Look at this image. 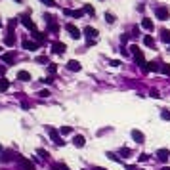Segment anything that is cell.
<instances>
[{
  "label": "cell",
  "mask_w": 170,
  "mask_h": 170,
  "mask_svg": "<svg viewBox=\"0 0 170 170\" xmlns=\"http://www.w3.org/2000/svg\"><path fill=\"white\" fill-rule=\"evenodd\" d=\"M130 50H132V56H134V59H136V63H138L139 67H143L145 63H147V61H145V57H143V52L139 50V48H138L136 44L130 46Z\"/></svg>",
  "instance_id": "cell-1"
},
{
  "label": "cell",
  "mask_w": 170,
  "mask_h": 170,
  "mask_svg": "<svg viewBox=\"0 0 170 170\" xmlns=\"http://www.w3.org/2000/svg\"><path fill=\"white\" fill-rule=\"evenodd\" d=\"M48 134H50L52 141H54L56 145H59V147H61V145H65V141L61 139V136H59V132H57V130L54 128V126H48Z\"/></svg>",
  "instance_id": "cell-2"
},
{
  "label": "cell",
  "mask_w": 170,
  "mask_h": 170,
  "mask_svg": "<svg viewBox=\"0 0 170 170\" xmlns=\"http://www.w3.org/2000/svg\"><path fill=\"white\" fill-rule=\"evenodd\" d=\"M84 35H86L88 44H96V40H98V31H96L94 27H86V29H84Z\"/></svg>",
  "instance_id": "cell-3"
},
{
  "label": "cell",
  "mask_w": 170,
  "mask_h": 170,
  "mask_svg": "<svg viewBox=\"0 0 170 170\" xmlns=\"http://www.w3.org/2000/svg\"><path fill=\"white\" fill-rule=\"evenodd\" d=\"M155 15H157V19H161V21H166V19L170 17V10L166 6H159L157 10H155Z\"/></svg>",
  "instance_id": "cell-4"
},
{
  "label": "cell",
  "mask_w": 170,
  "mask_h": 170,
  "mask_svg": "<svg viewBox=\"0 0 170 170\" xmlns=\"http://www.w3.org/2000/svg\"><path fill=\"white\" fill-rule=\"evenodd\" d=\"M65 29H67V33L71 35V38H75V40H78V38L82 37L80 31H78V29H76V27L73 25V23H67V25H65Z\"/></svg>",
  "instance_id": "cell-5"
},
{
  "label": "cell",
  "mask_w": 170,
  "mask_h": 170,
  "mask_svg": "<svg viewBox=\"0 0 170 170\" xmlns=\"http://www.w3.org/2000/svg\"><path fill=\"white\" fill-rule=\"evenodd\" d=\"M17 163L21 164V168H23V170H35V164H33L29 159H25V157H19Z\"/></svg>",
  "instance_id": "cell-6"
},
{
  "label": "cell",
  "mask_w": 170,
  "mask_h": 170,
  "mask_svg": "<svg viewBox=\"0 0 170 170\" xmlns=\"http://www.w3.org/2000/svg\"><path fill=\"white\" fill-rule=\"evenodd\" d=\"M155 155H157V159H159V161H163V163L170 159V151H168V149H164V147H163V149H157Z\"/></svg>",
  "instance_id": "cell-7"
},
{
  "label": "cell",
  "mask_w": 170,
  "mask_h": 170,
  "mask_svg": "<svg viewBox=\"0 0 170 170\" xmlns=\"http://www.w3.org/2000/svg\"><path fill=\"white\" fill-rule=\"evenodd\" d=\"M65 50H67V46L63 44V42H54L52 44V52L54 54H65Z\"/></svg>",
  "instance_id": "cell-8"
},
{
  "label": "cell",
  "mask_w": 170,
  "mask_h": 170,
  "mask_svg": "<svg viewBox=\"0 0 170 170\" xmlns=\"http://www.w3.org/2000/svg\"><path fill=\"white\" fill-rule=\"evenodd\" d=\"M23 50H29V52L38 50V42H33V40H23Z\"/></svg>",
  "instance_id": "cell-9"
},
{
  "label": "cell",
  "mask_w": 170,
  "mask_h": 170,
  "mask_svg": "<svg viewBox=\"0 0 170 170\" xmlns=\"http://www.w3.org/2000/svg\"><path fill=\"white\" fill-rule=\"evenodd\" d=\"M67 69H69V71H75V73H78V71L82 69V65L76 61V59H71V61H67Z\"/></svg>",
  "instance_id": "cell-10"
},
{
  "label": "cell",
  "mask_w": 170,
  "mask_h": 170,
  "mask_svg": "<svg viewBox=\"0 0 170 170\" xmlns=\"http://www.w3.org/2000/svg\"><path fill=\"white\" fill-rule=\"evenodd\" d=\"M132 138H134V141H136V143H143V141H145L143 132H139V130H132Z\"/></svg>",
  "instance_id": "cell-11"
},
{
  "label": "cell",
  "mask_w": 170,
  "mask_h": 170,
  "mask_svg": "<svg viewBox=\"0 0 170 170\" xmlns=\"http://www.w3.org/2000/svg\"><path fill=\"white\" fill-rule=\"evenodd\" d=\"M17 80H23V82H29L31 80V73L29 71H17Z\"/></svg>",
  "instance_id": "cell-12"
},
{
  "label": "cell",
  "mask_w": 170,
  "mask_h": 170,
  "mask_svg": "<svg viewBox=\"0 0 170 170\" xmlns=\"http://www.w3.org/2000/svg\"><path fill=\"white\" fill-rule=\"evenodd\" d=\"M84 13H86L84 10H76V12L75 10H65V15H71V17H82Z\"/></svg>",
  "instance_id": "cell-13"
},
{
  "label": "cell",
  "mask_w": 170,
  "mask_h": 170,
  "mask_svg": "<svg viewBox=\"0 0 170 170\" xmlns=\"http://www.w3.org/2000/svg\"><path fill=\"white\" fill-rule=\"evenodd\" d=\"M21 23H23V25H25L27 29H31L33 33L37 31V25H35V23H33V21H31V19H29V17H23V19H21Z\"/></svg>",
  "instance_id": "cell-14"
},
{
  "label": "cell",
  "mask_w": 170,
  "mask_h": 170,
  "mask_svg": "<svg viewBox=\"0 0 170 170\" xmlns=\"http://www.w3.org/2000/svg\"><path fill=\"white\" fill-rule=\"evenodd\" d=\"M73 143H75L76 147H84L86 139H84V136H80V134H78V136H75V138H73Z\"/></svg>",
  "instance_id": "cell-15"
},
{
  "label": "cell",
  "mask_w": 170,
  "mask_h": 170,
  "mask_svg": "<svg viewBox=\"0 0 170 170\" xmlns=\"http://www.w3.org/2000/svg\"><path fill=\"white\" fill-rule=\"evenodd\" d=\"M2 59L6 63H13L15 61V54H13V52H6V54H2Z\"/></svg>",
  "instance_id": "cell-16"
},
{
  "label": "cell",
  "mask_w": 170,
  "mask_h": 170,
  "mask_svg": "<svg viewBox=\"0 0 170 170\" xmlns=\"http://www.w3.org/2000/svg\"><path fill=\"white\" fill-rule=\"evenodd\" d=\"M161 40L166 42V44H170V31L168 29H163V31H161Z\"/></svg>",
  "instance_id": "cell-17"
},
{
  "label": "cell",
  "mask_w": 170,
  "mask_h": 170,
  "mask_svg": "<svg viewBox=\"0 0 170 170\" xmlns=\"http://www.w3.org/2000/svg\"><path fill=\"white\" fill-rule=\"evenodd\" d=\"M141 27H143L145 31H153V29H155V25H153L151 19H143V21H141Z\"/></svg>",
  "instance_id": "cell-18"
},
{
  "label": "cell",
  "mask_w": 170,
  "mask_h": 170,
  "mask_svg": "<svg viewBox=\"0 0 170 170\" xmlns=\"http://www.w3.org/2000/svg\"><path fill=\"white\" fill-rule=\"evenodd\" d=\"M4 44H6V46H13V44H15V37H13L12 33H8V35H6V38H4Z\"/></svg>",
  "instance_id": "cell-19"
},
{
  "label": "cell",
  "mask_w": 170,
  "mask_h": 170,
  "mask_svg": "<svg viewBox=\"0 0 170 170\" xmlns=\"http://www.w3.org/2000/svg\"><path fill=\"white\" fill-rule=\"evenodd\" d=\"M33 37H35V40H37L38 44H40V42H46V35H42V33H38V31L33 33Z\"/></svg>",
  "instance_id": "cell-20"
},
{
  "label": "cell",
  "mask_w": 170,
  "mask_h": 170,
  "mask_svg": "<svg viewBox=\"0 0 170 170\" xmlns=\"http://www.w3.org/2000/svg\"><path fill=\"white\" fill-rule=\"evenodd\" d=\"M10 88V80H6L4 76L0 78V92H6V90Z\"/></svg>",
  "instance_id": "cell-21"
},
{
  "label": "cell",
  "mask_w": 170,
  "mask_h": 170,
  "mask_svg": "<svg viewBox=\"0 0 170 170\" xmlns=\"http://www.w3.org/2000/svg\"><path fill=\"white\" fill-rule=\"evenodd\" d=\"M143 44L149 46V48H153V46H155V40H153V37H145V38H143Z\"/></svg>",
  "instance_id": "cell-22"
},
{
  "label": "cell",
  "mask_w": 170,
  "mask_h": 170,
  "mask_svg": "<svg viewBox=\"0 0 170 170\" xmlns=\"http://www.w3.org/2000/svg\"><path fill=\"white\" fill-rule=\"evenodd\" d=\"M161 73H164V75L170 76V65L168 63H163V65H161Z\"/></svg>",
  "instance_id": "cell-23"
},
{
  "label": "cell",
  "mask_w": 170,
  "mask_h": 170,
  "mask_svg": "<svg viewBox=\"0 0 170 170\" xmlns=\"http://www.w3.org/2000/svg\"><path fill=\"white\" fill-rule=\"evenodd\" d=\"M119 153H120V157H130V155H132V151H130L128 147H122Z\"/></svg>",
  "instance_id": "cell-24"
},
{
  "label": "cell",
  "mask_w": 170,
  "mask_h": 170,
  "mask_svg": "<svg viewBox=\"0 0 170 170\" xmlns=\"http://www.w3.org/2000/svg\"><path fill=\"white\" fill-rule=\"evenodd\" d=\"M59 132L67 136V134H71V132H73V128H71V126H61V128H59Z\"/></svg>",
  "instance_id": "cell-25"
},
{
  "label": "cell",
  "mask_w": 170,
  "mask_h": 170,
  "mask_svg": "<svg viewBox=\"0 0 170 170\" xmlns=\"http://www.w3.org/2000/svg\"><path fill=\"white\" fill-rule=\"evenodd\" d=\"M105 21H107V23H115V15L111 12H107L105 13Z\"/></svg>",
  "instance_id": "cell-26"
},
{
  "label": "cell",
  "mask_w": 170,
  "mask_h": 170,
  "mask_svg": "<svg viewBox=\"0 0 170 170\" xmlns=\"http://www.w3.org/2000/svg\"><path fill=\"white\" fill-rule=\"evenodd\" d=\"M15 25H17V19H10V23H8V29H10V33L15 29Z\"/></svg>",
  "instance_id": "cell-27"
},
{
  "label": "cell",
  "mask_w": 170,
  "mask_h": 170,
  "mask_svg": "<svg viewBox=\"0 0 170 170\" xmlns=\"http://www.w3.org/2000/svg\"><path fill=\"white\" fill-rule=\"evenodd\" d=\"M82 10H84L86 13H90V15H94V8L90 6V4H84V8H82Z\"/></svg>",
  "instance_id": "cell-28"
},
{
  "label": "cell",
  "mask_w": 170,
  "mask_h": 170,
  "mask_svg": "<svg viewBox=\"0 0 170 170\" xmlns=\"http://www.w3.org/2000/svg\"><path fill=\"white\" fill-rule=\"evenodd\" d=\"M56 71H57V67L54 65V63H50V65H48V73H50V76H52V75H56Z\"/></svg>",
  "instance_id": "cell-29"
},
{
  "label": "cell",
  "mask_w": 170,
  "mask_h": 170,
  "mask_svg": "<svg viewBox=\"0 0 170 170\" xmlns=\"http://www.w3.org/2000/svg\"><path fill=\"white\" fill-rule=\"evenodd\" d=\"M44 19H46V23H48V25L54 23V15H50V13H44Z\"/></svg>",
  "instance_id": "cell-30"
},
{
  "label": "cell",
  "mask_w": 170,
  "mask_h": 170,
  "mask_svg": "<svg viewBox=\"0 0 170 170\" xmlns=\"http://www.w3.org/2000/svg\"><path fill=\"white\" fill-rule=\"evenodd\" d=\"M38 155H40L42 159H48V157H50V153L46 151V149H38Z\"/></svg>",
  "instance_id": "cell-31"
},
{
  "label": "cell",
  "mask_w": 170,
  "mask_h": 170,
  "mask_svg": "<svg viewBox=\"0 0 170 170\" xmlns=\"http://www.w3.org/2000/svg\"><path fill=\"white\" fill-rule=\"evenodd\" d=\"M138 161L139 163H145V161H149V155H147V153H141V155L138 157Z\"/></svg>",
  "instance_id": "cell-32"
},
{
  "label": "cell",
  "mask_w": 170,
  "mask_h": 170,
  "mask_svg": "<svg viewBox=\"0 0 170 170\" xmlns=\"http://www.w3.org/2000/svg\"><path fill=\"white\" fill-rule=\"evenodd\" d=\"M48 29H50L52 33H57V31H59V25H56V23H52V25H48Z\"/></svg>",
  "instance_id": "cell-33"
},
{
  "label": "cell",
  "mask_w": 170,
  "mask_h": 170,
  "mask_svg": "<svg viewBox=\"0 0 170 170\" xmlns=\"http://www.w3.org/2000/svg\"><path fill=\"white\" fill-rule=\"evenodd\" d=\"M161 119H164V120H170V113L166 111V109H164L163 113H161Z\"/></svg>",
  "instance_id": "cell-34"
},
{
  "label": "cell",
  "mask_w": 170,
  "mask_h": 170,
  "mask_svg": "<svg viewBox=\"0 0 170 170\" xmlns=\"http://www.w3.org/2000/svg\"><path fill=\"white\" fill-rule=\"evenodd\" d=\"M107 157L111 159V161H117V163H120V159L117 157V155H115V153H107Z\"/></svg>",
  "instance_id": "cell-35"
},
{
  "label": "cell",
  "mask_w": 170,
  "mask_h": 170,
  "mask_svg": "<svg viewBox=\"0 0 170 170\" xmlns=\"http://www.w3.org/2000/svg\"><path fill=\"white\" fill-rule=\"evenodd\" d=\"M40 2H42L44 6H56V2H54V0H40Z\"/></svg>",
  "instance_id": "cell-36"
},
{
  "label": "cell",
  "mask_w": 170,
  "mask_h": 170,
  "mask_svg": "<svg viewBox=\"0 0 170 170\" xmlns=\"http://www.w3.org/2000/svg\"><path fill=\"white\" fill-rule=\"evenodd\" d=\"M42 82H44V84H52V82H54V76H46V78H42Z\"/></svg>",
  "instance_id": "cell-37"
},
{
  "label": "cell",
  "mask_w": 170,
  "mask_h": 170,
  "mask_svg": "<svg viewBox=\"0 0 170 170\" xmlns=\"http://www.w3.org/2000/svg\"><path fill=\"white\" fill-rule=\"evenodd\" d=\"M37 61H38V63H46V61H48V57H46V56H40Z\"/></svg>",
  "instance_id": "cell-38"
},
{
  "label": "cell",
  "mask_w": 170,
  "mask_h": 170,
  "mask_svg": "<svg viewBox=\"0 0 170 170\" xmlns=\"http://www.w3.org/2000/svg\"><path fill=\"white\" fill-rule=\"evenodd\" d=\"M132 35H134V37H138V35H139V29H138V27H134V29H132Z\"/></svg>",
  "instance_id": "cell-39"
},
{
  "label": "cell",
  "mask_w": 170,
  "mask_h": 170,
  "mask_svg": "<svg viewBox=\"0 0 170 170\" xmlns=\"http://www.w3.org/2000/svg\"><path fill=\"white\" fill-rule=\"evenodd\" d=\"M38 96H42V98H46V96H50V92H48V90H42V92H40Z\"/></svg>",
  "instance_id": "cell-40"
},
{
  "label": "cell",
  "mask_w": 170,
  "mask_h": 170,
  "mask_svg": "<svg viewBox=\"0 0 170 170\" xmlns=\"http://www.w3.org/2000/svg\"><path fill=\"white\" fill-rule=\"evenodd\" d=\"M151 98H161V96H159L157 90H151Z\"/></svg>",
  "instance_id": "cell-41"
},
{
  "label": "cell",
  "mask_w": 170,
  "mask_h": 170,
  "mask_svg": "<svg viewBox=\"0 0 170 170\" xmlns=\"http://www.w3.org/2000/svg\"><path fill=\"white\" fill-rule=\"evenodd\" d=\"M94 170H107V168H100V166H98V168H94Z\"/></svg>",
  "instance_id": "cell-42"
},
{
  "label": "cell",
  "mask_w": 170,
  "mask_h": 170,
  "mask_svg": "<svg viewBox=\"0 0 170 170\" xmlns=\"http://www.w3.org/2000/svg\"><path fill=\"white\" fill-rule=\"evenodd\" d=\"M163 170H170V166H164V168H163Z\"/></svg>",
  "instance_id": "cell-43"
},
{
  "label": "cell",
  "mask_w": 170,
  "mask_h": 170,
  "mask_svg": "<svg viewBox=\"0 0 170 170\" xmlns=\"http://www.w3.org/2000/svg\"><path fill=\"white\" fill-rule=\"evenodd\" d=\"M0 54H2V46H0Z\"/></svg>",
  "instance_id": "cell-44"
},
{
  "label": "cell",
  "mask_w": 170,
  "mask_h": 170,
  "mask_svg": "<svg viewBox=\"0 0 170 170\" xmlns=\"http://www.w3.org/2000/svg\"><path fill=\"white\" fill-rule=\"evenodd\" d=\"M52 170H56V166H54V168H52Z\"/></svg>",
  "instance_id": "cell-45"
},
{
  "label": "cell",
  "mask_w": 170,
  "mask_h": 170,
  "mask_svg": "<svg viewBox=\"0 0 170 170\" xmlns=\"http://www.w3.org/2000/svg\"><path fill=\"white\" fill-rule=\"evenodd\" d=\"M0 149H2V145H0Z\"/></svg>",
  "instance_id": "cell-46"
},
{
  "label": "cell",
  "mask_w": 170,
  "mask_h": 170,
  "mask_svg": "<svg viewBox=\"0 0 170 170\" xmlns=\"http://www.w3.org/2000/svg\"><path fill=\"white\" fill-rule=\"evenodd\" d=\"M15 2H19V0H15Z\"/></svg>",
  "instance_id": "cell-47"
},
{
  "label": "cell",
  "mask_w": 170,
  "mask_h": 170,
  "mask_svg": "<svg viewBox=\"0 0 170 170\" xmlns=\"http://www.w3.org/2000/svg\"><path fill=\"white\" fill-rule=\"evenodd\" d=\"M139 170H143V168H139Z\"/></svg>",
  "instance_id": "cell-48"
}]
</instances>
